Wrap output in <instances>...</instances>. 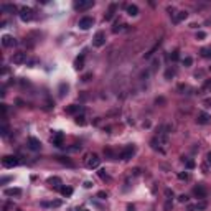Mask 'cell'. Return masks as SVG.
<instances>
[{
	"mask_svg": "<svg viewBox=\"0 0 211 211\" xmlns=\"http://www.w3.org/2000/svg\"><path fill=\"white\" fill-rule=\"evenodd\" d=\"M65 111H66V114H71V115L76 114V115H79V112L82 111V107H81V106H78V104H71V106H68Z\"/></svg>",
	"mask_w": 211,
	"mask_h": 211,
	"instance_id": "obj_16",
	"label": "cell"
},
{
	"mask_svg": "<svg viewBox=\"0 0 211 211\" xmlns=\"http://www.w3.org/2000/svg\"><path fill=\"white\" fill-rule=\"evenodd\" d=\"M4 195L5 196H22V190L20 188H5Z\"/></svg>",
	"mask_w": 211,
	"mask_h": 211,
	"instance_id": "obj_17",
	"label": "cell"
},
{
	"mask_svg": "<svg viewBox=\"0 0 211 211\" xmlns=\"http://www.w3.org/2000/svg\"><path fill=\"white\" fill-rule=\"evenodd\" d=\"M201 54H203L204 58H208L211 54V50H208V48H203V50H201Z\"/></svg>",
	"mask_w": 211,
	"mask_h": 211,
	"instance_id": "obj_34",
	"label": "cell"
},
{
	"mask_svg": "<svg viewBox=\"0 0 211 211\" xmlns=\"http://www.w3.org/2000/svg\"><path fill=\"white\" fill-rule=\"evenodd\" d=\"M170 208H172V203H170V201H168V203H167V204H165V210H167V211H168V210H170Z\"/></svg>",
	"mask_w": 211,
	"mask_h": 211,
	"instance_id": "obj_50",
	"label": "cell"
},
{
	"mask_svg": "<svg viewBox=\"0 0 211 211\" xmlns=\"http://www.w3.org/2000/svg\"><path fill=\"white\" fill-rule=\"evenodd\" d=\"M210 165H211V152H208V154H206V158H204V165H203V170H204V172L210 168Z\"/></svg>",
	"mask_w": 211,
	"mask_h": 211,
	"instance_id": "obj_25",
	"label": "cell"
},
{
	"mask_svg": "<svg viewBox=\"0 0 211 211\" xmlns=\"http://www.w3.org/2000/svg\"><path fill=\"white\" fill-rule=\"evenodd\" d=\"M173 76H175V69H167V73H165V78L170 79V78H173Z\"/></svg>",
	"mask_w": 211,
	"mask_h": 211,
	"instance_id": "obj_33",
	"label": "cell"
},
{
	"mask_svg": "<svg viewBox=\"0 0 211 211\" xmlns=\"http://www.w3.org/2000/svg\"><path fill=\"white\" fill-rule=\"evenodd\" d=\"M97 196H99L101 200H106V198H107V193H106V191H99V193H97Z\"/></svg>",
	"mask_w": 211,
	"mask_h": 211,
	"instance_id": "obj_38",
	"label": "cell"
},
{
	"mask_svg": "<svg viewBox=\"0 0 211 211\" xmlns=\"http://www.w3.org/2000/svg\"><path fill=\"white\" fill-rule=\"evenodd\" d=\"M18 15H20V18H22V22H30V20L33 18V10L30 7H23Z\"/></svg>",
	"mask_w": 211,
	"mask_h": 211,
	"instance_id": "obj_7",
	"label": "cell"
},
{
	"mask_svg": "<svg viewBox=\"0 0 211 211\" xmlns=\"http://www.w3.org/2000/svg\"><path fill=\"white\" fill-rule=\"evenodd\" d=\"M127 211H135V206L134 204H127Z\"/></svg>",
	"mask_w": 211,
	"mask_h": 211,
	"instance_id": "obj_45",
	"label": "cell"
},
{
	"mask_svg": "<svg viewBox=\"0 0 211 211\" xmlns=\"http://www.w3.org/2000/svg\"><path fill=\"white\" fill-rule=\"evenodd\" d=\"M186 210H188V211H196V208H195V204H188Z\"/></svg>",
	"mask_w": 211,
	"mask_h": 211,
	"instance_id": "obj_44",
	"label": "cell"
},
{
	"mask_svg": "<svg viewBox=\"0 0 211 211\" xmlns=\"http://www.w3.org/2000/svg\"><path fill=\"white\" fill-rule=\"evenodd\" d=\"M60 191H61L63 196H71V195H73V188H71V186H61Z\"/></svg>",
	"mask_w": 211,
	"mask_h": 211,
	"instance_id": "obj_24",
	"label": "cell"
},
{
	"mask_svg": "<svg viewBox=\"0 0 211 211\" xmlns=\"http://www.w3.org/2000/svg\"><path fill=\"white\" fill-rule=\"evenodd\" d=\"M170 58H172V61H178V60H180V51L175 50L172 54H170Z\"/></svg>",
	"mask_w": 211,
	"mask_h": 211,
	"instance_id": "obj_30",
	"label": "cell"
},
{
	"mask_svg": "<svg viewBox=\"0 0 211 211\" xmlns=\"http://www.w3.org/2000/svg\"><path fill=\"white\" fill-rule=\"evenodd\" d=\"M65 89L68 91V84H61V93H60L61 96H65Z\"/></svg>",
	"mask_w": 211,
	"mask_h": 211,
	"instance_id": "obj_39",
	"label": "cell"
},
{
	"mask_svg": "<svg viewBox=\"0 0 211 211\" xmlns=\"http://www.w3.org/2000/svg\"><path fill=\"white\" fill-rule=\"evenodd\" d=\"M12 61H13L15 65H22V63H25V61H26V53L18 51V53H15L13 56H12Z\"/></svg>",
	"mask_w": 211,
	"mask_h": 211,
	"instance_id": "obj_11",
	"label": "cell"
},
{
	"mask_svg": "<svg viewBox=\"0 0 211 211\" xmlns=\"http://www.w3.org/2000/svg\"><path fill=\"white\" fill-rule=\"evenodd\" d=\"M48 185L53 186V188H61V178H58V176H51V178H48Z\"/></svg>",
	"mask_w": 211,
	"mask_h": 211,
	"instance_id": "obj_20",
	"label": "cell"
},
{
	"mask_svg": "<svg viewBox=\"0 0 211 211\" xmlns=\"http://www.w3.org/2000/svg\"><path fill=\"white\" fill-rule=\"evenodd\" d=\"M41 206L43 208H58V206H61V201H43L41 203Z\"/></svg>",
	"mask_w": 211,
	"mask_h": 211,
	"instance_id": "obj_22",
	"label": "cell"
},
{
	"mask_svg": "<svg viewBox=\"0 0 211 211\" xmlns=\"http://www.w3.org/2000/svg\"><path fill=\"white\" fill-rule=\"evenodd\" d=\"M125 10H127V13H129L130 17L139 15V7H137V5H127V7H125Z\"/></svg>",
	"mask_w": 211,
	"mask_h": 211,
	"instance_id": "obj_21",
	"label": "cell"
},
{
	"mask_svg": "<svg viewBox=\"0 0 211 211\" xmlns=\"http://www.w3.org/2000/svg\"><path fill=\"white\" fill-rule=\"evenodd\" d=\"M115 10H117V5H115V4H111L109 10L106 12V15H104V20H106V22L112 20V18H114V15H115Z\"/></svg>",
	"mask_w": 211,
	"mask_h": 211,
	"instance_id": "obj_15",
	"label": "cell"
},
{
	"mask_svg": "<svg viewBox=\"0 0 211 211\" xmlns=\"http://www.w3.org/2000/svg\"><path fill=\"white\" fill-rule=\"evenodd\" d=\"M82 211H87V210H82Z\"/></svg>",
	"mask_w": 211,
	"mask_h": 211,
	"instance_id": "obj_51",
	"label": "cell"
},
{
	"mask_svg": "<svg viewBox=\"0 0 211 211\" xmlns=\"http://www.w3.org/2000/svg\"><path fill=\"white\" fill-rule=\"evenodd\" d=\"M196 122L198 124H210L211 122V115L210 114H206V112H198V115H196Z\"/></svg>",
	"mask_w": 211,
	"mask_h": 211,
	"instance_id": "obj_12",
	"label": "cell"
},
{
	"mask_svg": "<svg viewBox=\"0 0 211 211\" xmlns=\"http://www.w3.org/2000/svg\"><path fill=\"white\" fill-rule=\"evenodd\" d=\"M2 165H4L5 168H13L18 165V158L15 157V155H5V157L2 158Z\"/></svg>",
	"mask_w": 211,
	"mask_h": 211,
	"instance_id": "obj_2",
	"label": "cell"
},
{
	"mask_svg": "<svg viewBox=\"0 0 211 211\" xmlns=\"http://www.w3.org/2000/svg\"><path fill=\"white\" fill-rule=\"evenodd\" d=\"M18 211H23V210H18Z\"/></svg>",
	"mask_w": 211,
	"mask_h": 211,
	"instance_id": "obj_52",
	"label": "cell"
},
{
	"mask_svg": "<svg viewBox=\"0 0 211 211\" xmlns=\"http://www.w3.org/2000/svg\"><path fill=\"white\" fill-rule=\"evenodd\" d=\"M91 78H93V74H91V73H87V74H84V76H82V81H89Z\"/></svg>",
	"mask_w": 211,
	"mask_h": 211,
	"instance_id": "obj_40",
	"label": "cell"
},
{
	"mask_svg": "<svg viewBox=\"0 0 211 211\" xmlns=\"http://www.w3.org/2000/svg\"><path fill=\"white\" fill-rule=\"evenodd\" d=\"M186 17H188V13H186L185 10H182V12H178V13H173V22L180 23V22H183Z\"/></svg>",
	"mask_w": 211,
	"mask_h": 211,
	"instance_id": "obj_19",
	"label": "cell"
},
{
	"mask_svg": "<svg viewBox=\"0 0 211 211\" xmlns=\"http://www.w3.org/2000/svg\"><path fill=\"white\" fill-rule=\"evenodd\" d=\"M193 195L196 198H206V188H204L203 185H198L193 188Z\"/></svg>",
	"mask_w": 211,
	"mask_h": 211,
	"instance_id": "obj_14",
	"label": "cell"
},
{
	"mask_svg": "<svg viewBox=\"0 0 211 211\" xmlns=\"http://www.w3.org/2000/svg\"><path fill=\"white\" fill-rule=\"evenodd\" d=\"M58 160H60L61 163H66L68 167H73V162H71V160H68V158H65V157H58Z\"/></svg>",
	"mask_w": 211,
	"mask_h": 211,
	"instance_id": "obj_31",
	"label": "cell"
},
{
	"mask_svg": "<svg viewBox=\"0 0 211 211\" xmlns=\"http://www.w3.org/2000/svg\"><path fill=\"white\" fill-rule=\"evenodd\" d=\"M178 178H180V180H188L190 175H188L186 172H185V173H178Z\"/></svg>",
	"mask_w": 211,
	"mask_h": 211,
	"instance_id": "obj_36",
	"label": "cell"
},
{
	"mask_svg": "<svg viewBox=\"0 0 211 211\" xmlns=\"http://www.w3.org/2000/svg\"><path fill=\"white\" fill-rule=\"evenodd\" d=\"M93 5H94L93 0H78V2H74V8H76V10H79V12L87 10V8H91Z\"/></svg>",
	"mask_w": 211,
	"mask_h": 211,
	"instance_id": "obj_6",
	"label": "cell"
},
{
	"mask_svg": "<svg viewBox=\"0 0 211 211\" xmlns=\"http://www.w3.org/2000/svg\"><path fill=\"white\" fill-rule=\"evenodd\" d=\"M99 163H101V158H99V155H96V154H91L86 160V167L91 168V170H93V168H97Z\"/></svg>",
	"mask_w": 211,
	"mask_h": 211,
	"instance_id": "obj_4",
	"label": "cell"
},
{
	"mask_svg": "<svg viewBox=\"0 0 211 211\" xmlns=\"http://www.w3.org/2000/svg\"><path fill=\"white\" fill-rule=\"evenodd\" d=\"M84 56H86V50L82 51L81 56H78L74 60V68L76 69H82V68H84Z\"/></svg>",
	"mask_w": 211,
	"mask_h": 211,
	"instance_id": "obj_18",
	"label": "cell"
},
{
	"mask_svg": "<svg viewBox=\"0 0 211 211\" xmlns=\"http://www.w3.org/2000/svg\"><path fill=\"white\" fill-rule=\"evenodd\" d=\"M2 10H4V12H8V13H17V7H15V5H12V4L2 5Z\"/></svg>",
	"mask_w": 211,
	"mask_h": 211,
	"instance_id": "obj_23",
	"label": "cell"
},
{
	"mask_svg": "<svg viewBox=\"0 0 211 211\" xmlns=\"http://www.w3.org/2000/svg\"><path fill=\"white\" fill-rule=\"evenodd\" d=\"M97 175H99L102 180H111V178H109V175L106 173V170H99V172H97Z\"/></svg>",
	"mask_w": 211,
	"mask_h": 211,
	"instance_id": "obj_32",
	"label": "cell"
},
{
	"mask_svg": "<svg viewBox=\"0 0 211 211\" xmlns=\"http://www.w3.org/2000/svg\"><path fill=\"white\" fill-rule=\"evenodd\" d=\"M7 134H8V127H7V125H4V127H2V135H7Z\"/></svg>",
	"mask_w": 211,
	"mask_h": 211,
	"instance_id": "obj_41",
	"label": "cell"
},
{
	"mask_svg": "<svg viewBox=\"0 0 211 211\" xmlns=\"http://www.w3.org/2000/svg\"><path fill=\"white\" fill-rule=\"evenodd\" d=\"M152 147H154L155 150L162 152V154H165V150H167V145H168V135L167 132H160L157 137H154L152 139Z\"/></svg>",
	"mask_w": 211,
	"mask_h": 211,
	"instance_id": "obj_1",
	"label": "cell"
},
{
	"mask_svg": "<svg viewBox=\"0 0 211 211\" xmlns=\"http://www.w3.org/2000/svg\"><path fill=\"white\" fill-rule=\"evenodd\" d=\"M28 147L32 149V150H40L41 149V143H40V140L36 139V137H28Z\"/></svg>",
	"mask_w": 211,
	"mask_h": 211,
	"instance_id": "obj_13",
	"label": "cell"
},
{
	"mask_svg": "<svg viewBox=\"0 0 211 211\" xmlns=\"http://www.w3.org/2000/svg\"><path fill=\"white\" fill-rule=\"evenodd\" d=\"M63 139H65V135L61 132H54L53 137H51V143L54 147H63Z\"/></svg>",
	"mask_w": 211,
	"mask_h": 211,
	"instance_id": "obj_10",
	"label": "cell"
},
{
	"mask_svg": "<svg viewBox=\"0 0 211 211\" xmlns=\"http://www.w3.org/2000/svg\"><path fill=\"white\" fill-rule=\"evenodd\" d=\"M93 45H94V46H97V48L104 46V45H106V33H104V32H97L96 35H94V38H93Z\"/></svg>",
	"mask_w": 211,
	"mask_h": 211,
	"instance_id": "obj_5",
	"label": "cell"
},
{
	"mask_svg": "<svg viewBox=\"0 0 211 211\" xmlns=\"http://www.w3.org/2000/svg\"><path fill=\"white\" fill-rule=\"evenodd\" d=\"M2 45H4L5 48H12V46L17 45V40H15L13 36H10V35H4L2 36Z\"/></svg>",
	"mask_w": 211,
	"mask_h": 211,
	"instance_id": "obj_9",
	"label": "cell"
},
{
	"mask_svg": "<svg viewBox=\"0 0 211 211\" xmlns=\"http://www.w3.org/2000/svg\"><path fill=\"white\" fill-rule=\"evenodd\" d=\"M185 165H186V168H188V170H193V168L196 167V163H195L193 160H185Z\"/></svg>",
	"mask_w": 211,
	"mask_h": 211,
	"instance_id": "obj_29",
	"label": "cell"
},
{
	"mask_svg": "<svg viewBox=\"0 0 211 211\" xmlns=\"http://www.w3.org/2000/svg\"><path fill=\"white\" fill-rule=\"evenodd\" d=\"M134 154H135V147H134V145H127V147L122 149V152H121L119 157H121L122 160H130V158L134 157Z\"/></svg>",
	"mask_w": 211,
	"mask_h": 211,
	"instance_id": "obj_3",
	"label": "cell"
},
{
	"mask_svg": "<svg viewBox=\"0 0 211 211\" xmlns=\"http://www.w3.org/2000/svg\"><path fill=\"white\" fill-rule=\"evenodd\" d=\"M196 38H198V40H204V38H206V33H204V32H198Z\"/></svg>",
	"mask_w": 211,
	"mask_h": 211,
	"instance_id": "obj_37",
	"label": "cell"
},
{
	"mask_svg": "<svg viewBox=\"0 0 211 211\" xmlns=\"http://www.w3.org/2000/svg\"><path fill=\"white\" fill-rule=\"evenodd\" d=\"M203 104L206 106V107H211V99H204V101H203Z\"/></svg>",
	"mask_w": 211,
	"mask_h": 211,
	"instance_id": "obj_42",
	"label": "cell"
},
{
	"mask_svg": "<svg viewBox=\"0 0 211 211\" xmlns=\"http://www.w3.org/2000/svg\"><path fill=\"white\" fill-rule=\"evenodd\" d=\"M74 122H76L78 125H84V124H86V117H84L82 114H81V115H76Z\"/></svg>",
	"mask_w": 211,
	"mask_h": 211,
	"instance_id": "obj_27",
	"label": "cell"
},
{
	"mask_svg": "<svg viewBox=\"0 0 211 211\" xmlns=\"http://www.w3.org/2000/svg\"><path fill=\"white\" fill-rule=\"evenodd\" d=\"M182 63H183V66H186V68H188V66L193 65V58H191V56H186V58H183Z\"/></svg>",
	"mask_w": 211,
	"mask_h": 211,
	"instance_id": "obj_28",
	"label": "cell"
},
{
	"mask_svg": "<svg viewBox=\"0 0 211 211\" xmlns=\"http://www.w3.org/2000/svg\"><path fill=\"white\" fill-rule=\"evenodd\" d=\"M178 201H180V203H186V201H188V196H186V195H180Z\"/></svg>",
	"mask_w": 211,
	"mask_h": 211,
	"instance_id": "obj_35",
	"label": "cell"
},
{
	"mask_svg": "<svg viewBox=\"0 0 211 211\" xmlns=\"http://www.w3.org/2000/svg\"><path fill=\"white\" fill-rule=\"evenodd\" d=\"M165 195H167V196H173V191H172V190H167V191H165Z\"/></svg>",
	"mask_w": 211,
	"mask_h": 211,
	"instance_id": "obj_48",
	"label": "cell"
},
{
	"mask_svg": "<svg viewBox=\"0 0 211 211\" xmlns=\"http://www.w3.org/2000/svg\"><path fill=\"white\" fill-rule=\"evenodd\" d=\"M195 208H196V211H201V210H206L208 208V203L204 200H201V201H198L196 204H195Z\"/></svg>",
	"mask_w": 211,
	"mask_h": 211,
	"instance_id": "obj_26",
	"label": "cell"
},
{
	"mask_svg": "<svg viewBox=\"0 0 211 211\" xmlns=\"http://www.w3.org/2000/svg\"><path fill=\"white\" fill-rule=\"evenodd\" d=\"M94 25V18L93 17H82L79 20V28L81 30H89Z\"/></svg>",
	"mask_w": 211,
	"mask_h": 211,
	"instance_id": "obj_8",
	"label": "cell"
},
{
	"mask_svg": "<svg viewBox=\"0 0 211 211\" xmlns=\"http://www.w3.org/2000/svg\"><path fill=\"white\" fill-rule=\"evenodd\" d=\"M5 112H7V104H2V114L5 115Z\"/></svg>",
	"mask_w": 211,
	"mask_h": 211,
	"instance_id": "obj_46",
	"label": "cell"
},
{
	"mask_svg": "<svg viewBox=\"0 0 211 211\" xmlns=\"http://www.w3.org/2000/svg\"><path fill=\"white\" fill-rule=\"evenodd\" d=\"M91 186H93V183H91V182H84V188H91Z\"/></svg>",
	"mask_w": 211,
	"mask_h": 211,
	"instance_id": "obj_47",
	"label": "cell"
},
{
	"mask_svg": "<svg viewBox=\"0 0 211 211\" xmlns=\"http://www.w3.org/2000/svg\"><path fill=\"white\" fill-rule=\"evenodd\" d=\"M204 89H211V81H204Z\"/></svg>",
	"mask_w": 211,
	"mask_h": 211,
	"instance_id": "obj_43",
	"label": "cell"
},
{
	"mask_svg": "<svg viewBox=\"0 0 211 211\" xmlns=\"http://www.w3.org/2000/svg\"><path fill=\"white\" fill-rule=\"evenodd\" d=\"M132 172H134V175H140V168H134Z\"/></svg>",
	"mask_w": 211,
	"mask_h": 211,
	"instance_id": "obj_49",
	"label": "cell"
}]
</instances>
